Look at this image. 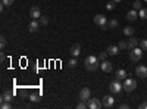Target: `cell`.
<instances>
[{
	"instance_id": "cell-1",
	"label": "cell",
	"mask_w": 147,
	"mask_h": 109,
	"mask_svg": "<svg viewBox=\"0 0 147 109\" xmlns=\"http://www.w3.org/2000/svg\"><path fill=\"white\" fill-rule=\"evenodd\" d=\"M84 65H85V68H87L88 71H96L97 68L100 66V60H99V58H97V56L90 55V56L85 58V60H84Z\"/></svg>"
},
{
	"instance_id": "cell-2",
	"label": "cell",
	"mask_w": 147,
	"mask_h": 109,
	"mask_svg": "<svg viewBox=\"0 0 147 109\" xmlns=\"http://www.w3.org/2000/svg\"><path fill=\"white\" fill-rule=\"evenodd\" d=\"M141 58H143V49L141 47H134V49H131L129 59L132 62H138V60H141Z\"/></svg>"
},
{
	"instance_id": "cell-3",
	"label": "cell",
	"mask_w": 147,
	"mask_h": 109,
	"mask_svg": "<svg viewBox=\"0 0 147 109\" xmlns=\"http://www.w3.org/2000/svg\"><path fill=\"white\" fill-rule=\"evenodd\" d=\"M136 87H137V81L136 80H134V78H125L124 80V90L125 91H134V90H136Z\"/></svg>"
},
{
	"instance_id": "cell-4",
	"label": "cell",
	"mask_w": 147,
	"mask_h": 109,
	"mask_svg": "<svg viewBox=\"0 0 147 109\" xmlns=\"http://www.w3.org/2000/svg\"><path fill=\"white\" fill-rule=\"evenodd\" d=\"M109 90H110V93L118 94V93H121L122 90H124V86L119 83V80H115V81H112L109 84Z\"/></svg>"
},
{
	"instance_id": "cell-5",
	"label": "cell",
	"mask_w": 147,
	"mask_h": 109,
	"mask_svg": "<svg viewBox=\"0 0 147 109\" xmlns=\"http://www.w3.org/2000/svg\"><path fill=\"white\" fill-rule=\"evenodd\" d=\"M94 24H96L97 27L103 28V30H107V19L103 15H96L94 16Z\"/></svg>"
},
{
	"instance_id": "cell-6",
	"label": "cell",
	"mask_w": 147,
	"mask_h": 109,
	"mask_svg": "<svg viewBox=\"0 0 147 109\" xmlns=\"http://www.w3.org/2000/svg\"><path fill=\"white\" fill-rule=\"evenodd\" d=\"M87 106H88V109H100V108H103V102H100V99L90 97L87 100Z\"/></svg>"
},
{
	"instance_id": "cell-7",
	"label": "cell",
	"mask_w": 147,
	"mask_h": 109,
	"mask_svg": "<svg viewBox=\"0 0 147 109\" xmlns=\"http://www.w3.org/2000/svg\"><path fill=\"white\" fill-rule=\"evenodd\" d=\"M90 97H91V91H90V89H88V87H84V89H81V91H80V100L87 102Z\"/></svg>"
},
{
	"instance_id": "cell-8",
	"label": "cell",
	"mask_w": 147,
	"mask_h": 109,
	"mask_svg": "<svg viewBox=\"0 0 147 109\" xmlns=\"http://www.w3.org/2000/svg\"><path fill=\"white\" fill-rule=\"evenodd\" d=\"M136 74L140 77V78H146L147 77V66L146 65H138L136 68Z\"/></svg>"
},
{
	"instance_id": "cell-9",
	"label": "cell",
	"mask_w": 147,
	"mask_h": 109,
	"mask_svg": "<svg viewBox=\"0 0 147 109\" xmlns=\"http://www.w3.org/2000/svg\"><path fill=\"white\" fill-rule=\"evenodd\" d=\"M100 68H102L103 72H112L113 65H112V62H109V60H102V62H100Z\"/></svg>"
},
{
	"instance_id": "cell-10",
	"label": "cell",
	"mask_w": 147,
	"mask_h": 109,
	"mask_svg": "<svg viewBox=\"0 0 147 109\" xmlns=\"http://www.w3.org/2000/svg\"><path fill=\"white\" fill-rule=\"evenodd\" d=\"M115 105V99L112 97V96H110V94H107V96H105V97H103V106L105 108H112Z\"/></svg>"
},
{
	"instance_id": "cell-11",
	"label": "cell",
	"mask_w": 147,
	"mask_h": 109,
	"mask_svg": "<svg viewBox=\"0 0 147 109\" xmlns=\"http://www.w3.org/2000/svg\"><path fill=\"white\" fill-rule=\"evenodd\" d=\"M30 15H31L32 19H40V16H41V10H40V7H38V6H32L31 10H30Z\"/></svg>"
},
{
	"instance_id": "cell-12",
	"label": "cell",
	"mask_w": 147,
	"mask_h": 109,
	"mask_svg": "<svg viewBox=\"0 0 147 109\" xmlns=\"http://www.w3.org/2000/svg\"><path fill=\"white\" fill-rule=\"evenodd\" d=\"M40 25H41L40 22H37L35 19H32L31 24L28 25V31H30V32H37V31H38V27H40Z\"/></svg>"
},
{
	"instance_id": "cell-13",
	"label": "cell",
	"mask_w": 147,
	"mask_h": 109,
	"mask_svg": "<svg viewBox=\"0 0 147 109\" xmlns=\"http://www.w3.org/2000/svg\"><path fill=\"white\" fill-rule=\"evenodd\" d=\"M69 52H71L72 56H75V58L80 56V53H81V47H80V44H74V46H71Z\"/></svg>"
},
{
	"instance_id": "cell-14",
	"label": "cell",
	"mask_w": 147,
	"mask_h": 109,
	"mask_svg": "<svg viewBox=\"0 0 147 109\" xmlns=\"http://www.w3.org/2000/svg\"><path fill=\"white\" fill-rule=\"evenodd\" d=\"M127 75H128V74H127L125 69H118V71L115 72V77H116V80H119V81H121V80H125Z\"/></svg>"
},
{
	"instance_id": "cell-15",
	"label": "cell",
	"mask_w": 147,
	"mask_h": 109,
	"mask_svg": "<svg viewBox=\"0 0 147 109\" xmlns=\"http://www.w3.org/2000/svg\"><path fill=\"white\" fill-rule=\"evenodd\" d=\"M106 52H107V55H110V56H116V55L119 53V47H118V46H109Z\"/></svg>"
},
{
	"instance_id": "cell-16",
	"label": "cell",
	"mask_w": 147,
	"mask_h": 109,
	"mask_svg": "<svg viewBox=\"0 0 147 109\" xmlns=\"http://www.w3.org/2000/svg\"><path fill=\"white\" fill-rule=\"evenodd\" d=\"M137 16H138V14H137V10H136V9H132V10L127 12V19H128V21H136Z\"/></svg>"
},
{
	"instance_id": "cell-17",
	"label": "cell",
	"mask_w": 147,
	"mask_h": 109,
	"mask_svg": "<svg viewBox=\"0 0 147 109\" xmlns=\"http://www.w3.org/2000/svg\"><path fill=\"white\" fill-rule=\"evenodd\" d=\"M138 39H136V37H132L131 35V39H129V41H128V49H134V47H137L138 46Z\"/></svg>"
},
{
	"instance_id": "cell-18",
	"label": "cell",
	"mask_w": 147,
	"mask_h": 109,
	"mask_svg": "<svg viewBox=\"0 0 147 109\" xmlns=\"http://www.w3.org/2000/svg\"><path fill=\"white\" fill-rule=\"evenodd\" d=\"M2 102H10L12 100V93H9V91H5L3 94H2V99H0Z\"/></svg>"
},
{
	"instance_id": "cell-19",
	"label": "cell",
	"mask_w": 147,
	"mask_h": 109,
	"mask_svg": "<svg viewBox=\"0 0 147 109\" xmlns=\"http://www.w3.org/2000/svg\"><path fill=\"white\" fill-rule=\"evenodd\" d=\"M134 32H136V30H134V27H125L124 28V34L128 35V37H131V35H134Z\"/></svg>"
},
{
	"instance_id": "cell-20",
	"label": "cell",
	"mask_w": 147,
	"mask_h": 109,
	"mask_svg": "<svg viewBox=\"0 0 147 109\" xmlns=\"http://www.w3.org/2000/svg\"><path fill=\"white\" fill-rule=\"evenodd\" d=\"M132 9H136V10L143 9V3H141V0H136V2L132 3Z\"/></svg>"
},
{
	"instance_id": "cell-21",
	"label": "cell",
	"mask_w": 147,
	"mask_h": 109,
	"mask_svg": "<svg viewBox=\"0 0 147 109\" xmlns=\"http://www.w3.org/2000/svg\"><path fill=\"white\" fill-rule=\"evenodd\" d=\"M116 27H118V21H116V19L107 21V28H116Z\"/></svg>"
},
{
	"instance_id": "cell-22",
	"label": "cell",
	"mask_w": 147,
	"mask_h": 109,
	"mask_svg": "<svg viewBox=\"0 0 147 109\" xmlns=\"http://www.w3.org/2000/svg\"><path fill=\"white\" fill-rule=\"evenodd\" d=\"M138 16L143 18V19H147V9L146 7H143V9L138 10Z\"/></svg>"
},
{
	"instance_id": "cell-23",
	"label": "cell",
	"mask_w": 147,
	"mask_h": 109,
	"mask_svg": "<svg viewBox=\"0 0 147 109\" xmlns=\"http://www.w3.org/2000/svg\"><path fill=\"white\" fill-rule=\"evenodd\" d=\"M77 64H78V62H77V58H75V56H72V59H69V60H68V65H69L71 68H75V66H77Z\"/></svg>"
},
{
	"instance_id": "cell-24",
	"label": "cell",
	"mask_w": 147,
	"mask_h": 109,
	"mask_svg": "<svg viewBox=\"0 0 147 109\" xmlns=\"http://www.w3.org/2000/svg\"><path fill=\"white\" fill-rule=\"evenodd\" d=\"M97 58H99L100 62H102V60H106V58H107V52H100Z\"/></svg>"
},
{
	"instance_id": "cell-25",
	"label": "cell",
	"mask_w": 147,
	"mask_h": 109,
	"mask_svg": "<svg viewBox=\"0 0 147 109\" xmlns=\"http://www.w3.org/2000/svg\"><path fill=\"white\" fill-rule=\"evenodd\" d=\"M40 24H41V25H47V24H49V18L47 16H40Z\"/></svg>"
},
{
	"instance_id": "cell-26",
	"label": "cell",
	"mask_w": 147,
	"mask_h": 109,
	"mask_svg": "<svg viewBox=\"0 0 147 109\" xmlns=\"http://www.w3.org/2000/svg\"><path fill=\"white\" fill-rule=\"evenodd\" d=\"M118 47H119V50H125V49H128V44H127L125 41H121V43L118 44Z\"/></svg>"
},
{
	"instance_id": "cell-27",
	"label": "cell",
	"mask_w": 147,
	"mask_h": 109,
	"mask_svg": "<svg viewBox=\"0 0 147 109\" xmlns=\"http://www.w3.org/2000/svg\"><path fill=\"white\" fill-rule=\"evenodd\" d=\"M30 100L31 102H40V96L38 94H31L30 96Z\"/></svg>"
},
{
	"instance_id": "cell-28",
	"label": "cell",
	"mask_w": 147,
	"mask_h": 109,
	"mask_svg": "<svg viewBox=\"0 0 147 109\" xmlns=\"http://www.w3.org/2000/svg\"><path fill=\"white\" fill-rule=\"evenodd\" d=\"M115 6H116V5H115V2H113V0H110V2L106 5V7H107L109 10H113V9H115Z\"/></svg>"
},
{
	"instance_id": "cell-29",
	"label": "cell",
	"mask_w": 147,
	"mask_h": 109,
	"mask_svg": "<svg viewBox=\"0 0 147 109\" xmlns=\"http://www.w3.org/2000/svg\"><path fill=\"white\" fill-rule=\"evenodd\" d=\"M140 46H141V49H143V50H147V39L140 40Z\"/></svg>"
},
{
	"instance_id": "cell-30",
	"label": "cell",
	"mask_w": 147,
	"mask_h": 109,
	"mask_svg": "<svg viewBox=\"0 0 147 109\" xmlns=\"http://www.w3.org/2000/svg\"><path fill=\"white\" fill-rule=\"evenodd\" d=\"M77 108L78 109H85V108H88V106H87V103H85L84 100H80V103L77 105Z\"/></svg>"
},
{
	"instance_id": "cell-31",
	"label": "cell",
	"mask_w": 147,
	"mask_h": 109,
	"mask_svg": "<svg viewBox=\"0 0 147 109\" xmlns=\"http://www.w3.org/2000/svg\"><path fill=\"white\" fill-rule=\"evenodd\" d=\"M0 47H2V49H5V47H6V39H5V35L0 37Z\"/></svg>"
},
{
	"instance_id": "cell-32",
	"label": "cell",
	"mask_w": 147,
	"mask_h": 109,
	"mask_svg": "<svg viewBox=\"0 0 147 109\" xmlns=\"http://www.w3.org/2000/svg\"><path fill=\"white\" fill-rule=\"evenodd\" d=\"M13 2H15V0H2V5H5V6H12V5H13Z\"/></svg>"
},
{
	"instance_id": "cell-33",
	"label": "cell",
	"mask_w": 147,
	"mask_h": 109,
	"mask_svg": "<svg viewBox=\"0 0 147 109\" xmlns=\"http://www.w3.org/2000/svg\"><path fill=\"white\" fill-rule=\"evenodd\" d=\"M0 108H2V109H10V102H2Z\"/></svg>"
},
{
	"instance_id": "cell-34",
	"label": "cell",
	"mask_w": 147,
	"mask_h": 109,
	"mask_svg": "<svg viewBox=\"0 0 147 109\" xmlns=\"http://www.w3.org/2000/svg\"><path fill=\"white\" fill-rule=\"evenodd\" d=\"M138 108H140V109H147V102H143V103H140V105H138Z\"/></svg>"
},
{
	"instance_id": "cell-35",
	"label": "cell",
	"mask_w": 147,
	"mask_h": 109,
	"mask_svg": "<svg viewBox=\"0 0 147 109\" xmlns=\"http://www.w3.org/2000/svg\"><path fill=\"white\" fill-rule=\"evenodd\" d=\"M121 108H122V109H125V108L128 109L129 106H128V103H122V105H121Z\"/></svg>"
},
{
	"instance_id": "cell-36",
	"label": "cell",
	"mask_w": 147,
	"mask_h": 109,
	"mask_svg": "<svg viewBox=\"0 0 147 109\" xmlns=\"http://www.w3.org/2000/svg\"><path fill=\"white\" fill-rule=\"evenodd\" d=\"M0 60H2V62L5 60V53H2V55H0Z\"/></svg>"
},
{
	"instance_id": "cell-37",
	"label": "cell",
	"mask_w": 147,
	"mask_h": 109,
	"mask_svg": "<svg viewBox=\"0 0 147 109\" xmlns=\"http://www.w3.org/2000/svg\"><path fill=\"white\" fill-rule=\"evenodd\" d=\"M113 2H115V3H118V2H121V0H113Z\"/></svg>"
},
{
	"instance_id": "cell-38",
	"label": "cell",
	"mask_w": 147,
	"mask_h": 109,
	"mask_svg": "<svg viewBox=\"0 0 147 109\" xmlns=\"http://www.w3.org/2000/svg\"><path fill=\"white\" fill-rule=\"evenodd\" d=\"M143 2H147V0H143Z\"/></svg>"
}]
</instances>
